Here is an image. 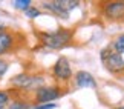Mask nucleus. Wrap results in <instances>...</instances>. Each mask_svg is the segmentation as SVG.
Listing matches in <instances>:
<instances>
[{
  "label": "nucleus",
  "mask_w": 124,
  "mask_h": 109,
  "mask_svg": "<svg viewBox=\"0 0 124 109\" xmlns=\"http://www.w3.org/2000/svg\"><path fill=\"white\" fill-rule=\"evenodd\" d=\"M43 43H45L47 48L51 49H60L63 48L64 45L69 43L70 37H72V32L68 29H58L55 32H43L40 35Z\"/></svg>",
  "instance_id": "f257e3e1"
},
{
  "label": "nucleus",
  "mask_w": 124,
  "mask_h": 109,
  "mask_svg": "<svg viewBox=\"0 0 124 109\" xmlns=\"http://www.w3.org/2000/svg\"><path fill=\"white\" fill-rule=\"evenodd\" d=\"M101 60L104 66H106L107 71L110 72H121L124 71V59L121 54L115 52V51H110L109 48L101 51Z\"/></svg>",
  "instance_id": "f03ea898"
},
{
  "label": "nucleus",
  "mask_w": 124,
  "mask_h": 109,
  "mask_svg": "<svg viewBox=\"0 0 124 109\" xmlns=\"http://www.w3.org/2000/svg\"><path fill=\"white\" fill-rule=\"evenodd\" d=\"M11 84L17 86L18 89H25V91H32V89H40L43 84V77H34V75L28 74H20L11 78Z\"/></svg>",
  "instance_id": "7ed1b4c3"
},
{
  "label": "nucleus",
  "mask_w": 124,
  "mask_h": 109,
  "mask_svg": "<svg viewBox=\"0 0 124 109\" xmlns=\"http://www.w3.org/2000/svg\"><path fill=\"white\" fill-rule=\"evenodd\" d=\"M60 97V89L57 86H41L40 89L35 91V100L39 101V105H46L57 100Z\"/></svg>",
  "instance_id": "20e7f679"
},
{
  "label": "nucleus",
  "mask_w": 124,
  "mask_h": 109,
  "mask_svg": "<svg viewBox=\"0 0 124 109\" xmlns=\"http://www.w3.org/2000/svg\"><path fill=\"white\" fill-rule=\"evenodd\" d=\"M54 75L58 80H69L72 77V69H70L69 60L66 57H60L54 65Z\"/></svg>",
  "instance_id": "39448f33"
},
{
  "label": "nucleus",
  "mask_w": 124,
  "mask_h": 109,
  "mask_svg": "<svg viewBox=\"0 0 124 109\" xmlns=\"http://www.w3.org/2000/svg\"><path fill=\"white\" fill-rule=\"evenodd\" d=\"M104 14L107 18L116 20L124 17V2H110L104 6Z\"/></svg>",
  "instance_id": "423d86ee"
},
{
  "label": "nucleus",
  "mask_w": 124,
  "mask_h": 109,
  "mask_svg": "<svg viewBox=\"0 0 124 109\" xmlns=\"http://www.w3.org/2000/svg\"><path fill=\"white\" fill-rule=\"evenodd\" d=\"M75 83L78 88H97V82H95L93 75L87 71H78L75 75Z\"/></svg>",
  "instance_id": "0eeeda50"
},
{
  "label": "nucleus",
  "mask_w": 124,
  "mask_h": 109,
  "mask_svg": "<svg viewBox=\"0 0 124 109\" xmlns=\"http://www.w3.org/2000/svg\"><path fill=\"white\" fill-rule=\"evenodd\" d=\"M12 45H14V35L11 32H8L6 29L0 31V55L8 52L12 48Z\"/></svg>",
  "instance_id": "6e6552de"
},
{
  "label": "nucleus",
  "mask_w": 124,
  "mask_h": 109,
  "mask_svg": "<svg viewBox=\"0 0 124 109\" xmlns=\"http://www.w3.org/2000/svg\"><path fill=\"white\" fill-rule=\"evenodd\" d=\"M43 6H45L46 9H49L51 12L57 14V16L61 17V18H68V17H69V16H68L69 12L64 11V9L58 5V2H57V0H54V2H45V3H43Z\"/></svg>",
  "instance_id": "1a4fd4ad"
},
{
  "label": "nucleus",
  "mask_w": 124,
  "mask_h": 109,
  "mask_svg": "<svg viewBox=\"0 0 124 109\" xmlns=\"http://www.w3.org/2000/svg\"><path fill=\"white\" fill-rule=\"evenodd\" d=\"M113 49H115V52L121 54V55L124 54V34L120 35L115 42H113Z\"/></svg>",
  "instance_id": "9d476101"
},
{
  "label": "nucleus",
  "mask_w": 124,
  "mask_h": 109,
  "mask_svg": "<svg viewBox=\"0 0 124 109\" xmlns=\"http://www.w3.org/2000/svg\"><path fill=\"white\" fill-rule=\"evenodd\" d=\"M31 0H16L14 2V8L17 9H23V11H26V9L31 8Z\"/></svg>",
  "instance_id": "9b49d317"
},
{
  "label": "nucleus",
  "mask_w": 124,
  "mask_h": 109,
  "mask_svg": "<svg viewBox=\"0 0 124 109\" xmlns=\"http://www.w3.org/2000/svg\"><path fill=\"white\" fill-rule=\"evenodd\" d=\"M25 14H26L28 18H37L39 16H41V14H40V9H37V8H34V6H31L29 9H26Z\"/></svg>",
  "instance_id": "f8f14e48"
},
{
  "label": "nucleus",
  "mask_w": 124,
  "mask_h": 109,
  "mask_svg": "<svg viewBox=\"0 0 124 109\" xmlns=\"http://www.w3.org/2000/svg\"><path fill=\"white\" fill-rule=\"evenodd\" d=\"M9 103V94L5 91H0V108H6Z\"/></svg>",
  "instance_id": "ddd939ff"
},
{
  "label": "nucleus",
  "mask_w": 124,
  "mask_h": 109,
  "mask_svg": "<svg viewBox=\"0 0 124 109\" xmlns=\"http://www.w3.org/2000/svg\"><path fill=\"white\" fill-rule=\"evenodd\" d=\"M9 68V65H8V61H5L3 59H0V78L3 77L5 74H6V71Z\"/></svg>",
  "instance_id": "4468645a"
},
{
  "label": "nucleus",
  "mask_w": 124,
  "mask_h": 109,
  "mask_svg": "<svg viewBox=\"0 0 124 109\" xmlns=\"http://www.w3.org/2000/svg\"><path fill=\"white\" fill-rule=\"evenodd\" d=\"M9 109H29V106L26 105V103H22V101H14Z\"/></svg>",
  "instance_id": "2eb2a0df"
},
{
  "label": "nucleus",
  "mask_w": 124,
  "mask_h": 109,
  "mask_svg": "<svg viewBox=\"0 0 124 109\" xmlns=\"http://www.w3.org/2000/svg\"><path fill=\"white\" fill-rule=\"evenodd\" d=\"M57 105L55 103H46V105H37L34 109H55Z\"/></svg>",
  "instance_id": "dca6fc26"
},
{
  "label": "nucleus",
  "mask_w": 124,
  "mask_h": 109,
  "mask_svg": "<svg viewBox=\"0 0 124 109\" xmlns=\"http://www.w3.org/2000/svg\"><path fill=\"white\" fill-rule=\"evenodd\" d=\"M118 109H124V106H121V108H118Z\"/></svg>",
  "instance_id": "f3484780"
},
{
  "label": "nucleus",
  "mask_w": 124,
  "mask_h": 109,
  "mask_svg": "<svg viewBox=\"0 0 124 109\" xmlns=\"http://www.w3.org/2000/svg\"><path fill=\"white\" fill-rule=\"evenodd\" d=\"M0 109H6V108H0Z\"/></svg>",
  "instance_id": "a211bd4d"
}]
</instances>
